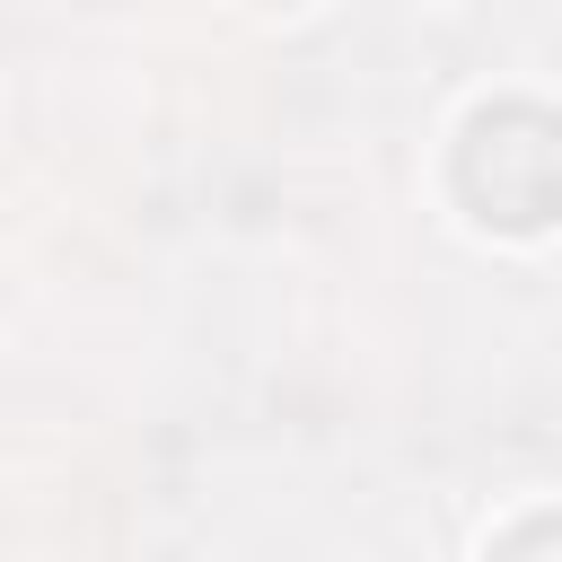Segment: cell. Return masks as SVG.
<instances>
[{"instance_id": "obj_1", "label": "cell", "mask_w": 562, "mask_h": 562, "mask_svg": "<svg viewBox=\"0 0 562 562\" xmlns=\"http://www.w3.org/2000/svg\"><path fill=\"white\" fill-rule=\"evenodd\" d=\"M465 202L501 228H544L553 202H562V140H553V114L544 105H492L474 114L465 132Z\"/></svg>"}]
</instances>
